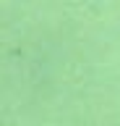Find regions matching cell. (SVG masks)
Returning <instances> with one entry per match:
<instances>
[]
</instances>
